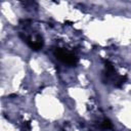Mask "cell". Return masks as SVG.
<instances>
[{
  "instance_id": "cell-1",
  "label": "cell",
  "mask_w": 131,
  "mask_h": 131,
  "mask_svg": "<svg viewBox=\"0 0 131 131\" xmlns=\"http://www.w3.org/2000/svg\"><path fill=\"white\" fill-rule=\"evenodd\" d=\"M29 23H30L29 20H23L19 24L21 28V30L19 31V37L32 50L38 51L43 47L44 40H43V37L39 33L32 31L30 29L31 25Z\"/></svg>"
},
{
  "instance_id": "cell-2",
  "label": "cell",
  "mask_w": 131,
  "mask_h": 131,
  "mask_svg": "<svg viewBox=\"0 0 131 131\" xmlns=\"http://www.w3.org/2000/svg\"><path fill=\"white\" fill-rule=\"evenodd\" d=\"M101 79L103 83L107 85H112L117 88L122 87L126 83V80H127L126 76L119 74L117 70L115 69L114 64L110 61H105L104 63V69L101 74Z\"/></svg>"
},
{
  "instance_id": "cell-3",
  "label": "cell",
  "mask_w": 131,
  "mask_h": 131,
  "mask_svg": "<svg viewBox=\"0 0 131 131\" xmlns=\"http://www.w3.org/2000/svg\"><path fill=\"white\" fill-rule=\"evenodd\" d=\"M54 56L62 63L69 67H75L79 60L76 53H74L73 51L67 48H61V47H57L54 49Z\"/></svg>"
}]
</instances>
